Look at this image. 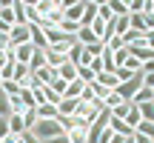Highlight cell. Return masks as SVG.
Returning a JSON list of instances; mask_svg holds the SVG:
<instances>
[{"instance_id":"cell-9","label":"cell","mask_w":154,"mask_h":143,"mask_svg":"<svg viewBox=\"0 0 154 143\" xmlns=\"http://www.w3.org/2000/svg\"><path fill=\"white\" fill-rule=\"evenodd\" d=\"M69 140H72V143H86V135H88V126H86V123H77L74 120V126L72 129H69Z\"/></svg>"},{"instance_id":"cell-53","label":"cell","mask_w":154,"mask_h":143,"mask_svg":"<svg viewBox=\"0 0 154 143\" xmlns=\"http://www.w3.org/2000/svg\"><path fill=\"white\" fill-rule=\"evenodd\" d=\"M0 86H3V80H0Z\"/></svg>"},{"instance_id":"cell-31","label":"cell","mask_w":154,"mask_h":143,"mask_svg":"<svg viewBox=\"0 0 154 143\" xmlns=\"http://www.w3.org/2000/svg\"><path fill=\"white\" fill-rule=\"evenodd\" d=\"M0 92H3L6 97H14V94H20V86H17L14 80H6L3 86H0Z\"/></svg>"},{"instance_id":"cell-47","label":"cell","mask_w":154,"mask_h":143,"mask_svg":"<svg viewBox=\"0 0 154 143\" xmlns=\"http://www.w3.org/2000/svg\"><path fill=\"white\" fill-rule=\"evenodd\" d=\"M0 143H23V138H20V135H6Z\"/></svg>"},{"instance_id":"cell-50","label":"cell","mask_w":154,"mask_h":143,"mask_svg":"<svg viewBox=\"0 0 154 143\" xmlns=\"http://www.w3.org/2000/svg\"><path fill=\"white\" fill-rule=\"evenodd\" d=\"M146 46H149V49H154V32L146 34Z\"/></svg>"},{"instance_id":"cell-52","label":"cell","mask_w":154,"mask_h":143,"mask_svg":"<svg viewBox=\"0 0 154 143\" xmlns=\"http://www.w3.org/2000/svg\"><path fill=\"white\" fill-rule=\"evenodd\" d=\"M123 143H134V138H126V140H123Z\"/></svg>"},{"instance_id":"cell-17","label":"cell","mask_w":154,"mask_h":143,"mask_svg":"<svg viewBox=\"0 0 154 143\" xmlns=\"http://www.w3.org/2000/svg\"><path fill=\"white\" fill-rule=\"evenodd\" d=\"M77 43H83V46H91V43H97V34H94L88 26H80V32H77Z\"/></svg>"},{"instance_id":"cell-44","label":"cell","mask_w":154,"mask_h":143,"mask_svg":"<svg viewBox=\"0 0 154 143\" xmlns=\"http://www.w3.org/2000/svg\"><path fill=\"white\" fill-rule=\"evenodd\" d=\"M111 138H114V132H111V129H103V135H100L97 143H111Z\"/></svg>"},{"instance_id":"cell-30","label":"cell","mask_w":154,"mask_h":143,"mask_svg":"<svg viewBox=\"0 0 154 143\" xmlns=\"http://www.w3.org/2000/svg\"><path fill=\"white\" fill-rule=\"evenodd\" d=\"M137 135H146V138H151V140H154V120H140Z\"/></svg>"},{"instance_id":"cell-24","label":"cell","mask_w":154,"mask_h":143,"mask_svg":"<svg viewBox=\"0 0 154 143\" xmlns=\"http://www.w3.org/2000/svg\"><path fill=\"white\" fill-rule=\"evenodd\" d=\"M86 89V83H80V80H74V83H69V89H66V94L63 97H74V100H80V92Z\"/></svg>"},{"instance_id":"cell-11","label":"cell","mask_w":154,"mask_h":143,"mask_svg":"<svg viewBox=\"0 0 154 143\" xmlns=\"http://www.w3.org/2000/svg\"><path fill=\"white\" fill-rule=\"evenodd\" d=\"M0 20L6 23V26L14 29L17 20H14V11H11V0H0Z\"/></svg>"},{"instance_id":"cell-6","label":"cell","mask_w":154,"mask_h":143,"mask_svg":"<svg viewBox=\"0 0 154 143\" xmlns=\"http://www.w3.org/2000/svg\"><path fill=\"white\" fill-rule=\"evenodd\" d=\"M77 109H80V100H74V97H63L57 103V115L60 117H74Z\"/></svg>"},{"instance_id":"cell-1","label":"cell","mask_w":154,"mask_h":143,"mask_svg":"<svg viewBox=\"0 0 154 143\" xmlns=\"http://www.w3.org/2000/svg\"><path fill=\"white\" fill-rule=\"evenodd\" d=\"M34 135H37L43 143H49L51 138H57V135H63V126L57 120H37L34 123V129H32Z\"/></svg>"},{"instance_id":"cell-8","label":"cell","mask_w":154,"mask_h":143,"mask_svg":"<svg viewBox=\"0 0 154 143\" xmlns=\"http://www.w3.org/2000/svg\"><path fill=\"white\" fill-rule=\"evenodd\" d=\"M34 52H37V49H34L32 43H23V46H17V49H14V60L23 63V66H29L32 57H34Z\"/></svg>"},{"instance_id":"cell-25","label":"cell","mask_w":154,"mask_h":143,"mask_svg":"<svg viewBox=\"0 0 154 143\" xmlns=\"http://www.w3.org/2000/svg\"><path fill=\"white\" fill-rule=\"evenodd\" d=\"M109 6H111V11H114V17L128 14V3H126V0H109Z\"/></svg>"},{"instance_id":"cell-46","label":"cell","mask_w":154,"mask_h":143,"mask_svg":"<svg viewBox=\"0 0 154 143\" xmlns=\"http://www.w3.org/2000/svg\"><path fill=\"white\" fill-rule=\"evenodd\" d=\"M91 72H94V75L103 72V60H100V57H94V60H91Z\"/></svg>"},{"instance_id":"cell-4","label":"cell","mask_w":154,"mask_h":143,"mask_svg":"<svg viewBox=\"0 0 154 143\" xmlns=\"http://www.w3.org/2000/svg\"><path fill=\"white\" fill-rule=\"evenodd\" d=\"M23 43H32V37H29V26H14L9 32V46L17 49V46H23Z\"/></svg>"},{"instance_id":"cell-21","label":"cell","mask_w":154,"mask_h":143,"mask_svg":"<svg viewBox=\"0 0 154 143\" xmlns=\"http://www.w3.org/2000/svg\"><path fill=\"white\" fill-rule=\"evenodd\" d=\"M97 17H100L103 23H111V20H114V11H111L109 0H103V3H100V9H97Z\"/></svg>"},{"instance_id":"cell-3","label":"cell","mask_w":154,"mask_h":143,"mask_svg":"<svg viewBox=\"0 0 154 143\" xmlns=\"http://www.w3.org/2000/svg\"><path fill=\"white\" fill-rule=\"evenodd\" d=\"M29 37H32V46H34V49H40V52L49 49V40H46L43 26H37V23H29Z\"/></svg>"},{"instance_id":"cell-18","label":"cell","mask_w":154,"mask_h":143,"mask_svg":"<svg viewBox=\"0 0 154 143\" xmlns=\"http://www.w3.org/2000/svg\"><path fill=\"white\" fill-rule=\"evenodd\" d=\"M63 63H69V57H63V55H57V52L46 49V66H51V69H60Z\"/></svg>"},{"instance_id":"cell-38","label":"cell","mask_w":154,"mask_h":143,"mask_svg":"<svg viewBox=\"0 0 154 143\" xmlns=\"http://www.w3.org/2000/svg\"><path fill=\"white\" fill-rule=\"evenodd\" d=\"M128 109H131V103H128V100H126V103H120V106H117V109H111V115H114V117H120V120H126Z\"/></svg>"},{"instance_id":"cell-43","label":"cell","mask_w":154,"mask_h":143,"mask_svg":"<svg viewBox=\"0 0 154 143\" xmlns=\"http://www.w3.org/2000/svg\"><path fill=\"white\" fill-rule=\"evenodd\" d=\"M6 135H11L9 132V117H0V140H3Z\"/></svg>"},{"instance_id":"cell-22","label":"cell","mask_w":154,"mask_h":143,"mask_svg":"<svg viewBox=\"0 0 154 143\" xmlns=\"http://www.w3.org/2000/svg\"><path fill=\"white\" fill-rule=\"evenodd\" d=\"M57 29H60V32L66 34V37H77V32H80V23H72V20H63V23H60V26H57Z\"/></svg>"},{"instance_id":"cell-41","label":"cell","mask_w":154,"mask_h":143,"mask_svg":"<svg viewBox=\"0 0 154 143\" xmlns=\"http://www.w3.org/2000/svg\"><path fill=\"white\" fill-rule=\"evenodd\" d=\"M117 77H120V83H128V80H134V72H128V69H117Z\"/></svg>"},{"instance_id":"cell-26","label":"cell","mask_w":154,"mask_h":143,"mask_svg":"<svg viewBox=\"0 0 154 143\" xmlns=\"http://www.w3.org/2000/svg\"><path fill=\"white\" fill-rule=\"evenodd\" d=\"M106 49H111V52H123V49H128V46L123 43V37H117V34H111V37L106 40Z\"/></svg>"},{"instance_id":"cell-12","label":"cell","mask_w":154,"mask_h":143,"mask_svg":"<svg viewBox=\"0 0 154 143\" xmlns=\"http://www.w3.org/2000/svg\"><path fill=\"white\" fill-rule=\"evenodd\" d=\"M97 83L114 92V89L120 86V77H117V72H100V75H97Z\"/></svg>"},{"instance_id":"cell-48","label":"cell","mask_w":154,"mask_h":143,"mask_svg":"<svg viewBox=\"0 0 154 143\" xmlns=\"http://www.w3.org/2000/svg\"><path fill=\"white\" fill-rule=\"evenodd\" d=\"M49 143H72V140H69V135L63 132V135H57V138H51Z\"/></svg>"},{"instance_id":"cell-36","label":"cell","mask_w":154,"mask_h":143,"mask_svg":"<svg viewBox=\"0 0 154 143\" xmlns=\"http://www.w3.org/2000/svg\"><path fill=\"white\" fill-rule=\"evenodd\" d=\"M103 49H106V43H100V40H97V43L86 46V55H88V57L94 60V57H100V55H103Z\"/></svg>"},{"instance_id":"cell-23","label":"cell","mask_w":154,"mask_h":143,"mask_svg":"<svg viewBox=\"0 0 154 143\" xmlns=\"http://www.w3.org/2000/svg\"><path fill=\"white\" fill-rule=\"evenodd\" d=\"M149 100H154V92L143 86V89H140V92H137V94L131 97V103H134V106H140V103H149Z\"/></svg>"},{"instance_id":"cell-15","label":"cell","mask_w":154,"mask_h":143,"mask_svg":"<svg viewBox=\"0 0 154 143\" xmlns=\"http://www.w3.org/2000/svg\"><path fill=\"white\" fill-rule=\"evenodd\" d=\"M9 132H11V135H23V132H29L26 123H23V115H9Z\"/></svg>"},{"instance_id":"cell-7","label":"cell","mask_w":154,"mask_h":143,"mask_svg":"<svg viewBox=\"0 0 154 143\" xmlns=\"http://www.w3.org/2000/svg\"><path fill=\"white\" fill-rule=\"evenodd\" d=\"M97 9H100V0H86V9H83L80 26H91L94 17H97Z\"/></svg>"},{"instance_id":"cell-34","label":"cell","mask_w":154,"mask_h":143,"mask_svg":"<svg viewBox=\"0 0 154 143\" xmlns=\"http://www.w3.org/2000/svg\"><path fill=\"white\" fill-rule=\"evenodd\" d=\"M137 109H140V115H143V120H154V100H149V103H140Z\"/></svg>"},{"instance_id":"cell-42","label":"cell","mask_w":154,"mask_h":143,"mask_svg":"<svg viewBox=\"0 0 154 143\" xmlns=\"http://www.w3.org/2000/svg\"><path fill=\"white\" fill-rule=\"evenodd\" d=\"M20 138H23V143H43V140H40V138H37L34 132H23Z\"/></svg>"},{"instance_id":"cell-5","label":"cell","mask_w":154,"mask_h":143,"mask_svg":"<svg viewBox=\"0 0 154 143\" xmlns=\"http://www.w3.org/2000/svg\"><path fill=\"white\" fill-rule=\"evenodd\" d=\"M83 9H86V0H66V20H72V23H80V17H83Z\"/></svg>"},{"instance_id":"cell-16","label":"cell","mask_w":154,"mask_h":143,"mask_svg":"<svg viewBox=\"0 0 154 143\" xmlns=\"http://www.w3.org/2000/svg\"><path fill=\"white\" fill-rule=\"evenodd\" d=\"M34 77H37V80L43 83V86H49V83L57 77V69H51V66H43V69H37V72H34Z\"/></svg>"},{"instance_id":"cell-14","label":"cell","mask_w":154,"mask_h":143,"mask_svg":"<svg viewBox=\"0 0 154 143\" xmlns=\"http://www.w3.org/2000/svg\"><path fill=\"white\" fill-rule=\"evenodd\" d=\"M37 120H57V106L54 103L37 106Z\"/></svg>"},{"instance_id":"cell-19","label":"cell","mask_w":154,"mask_h":143,"mask_svg":"<svg viewBox=\"0 0 154 143\" xmlns=\"http://www.w3.org/2000/svg\"><path fill=\"white\" fill-rule=\"evenodd\" d=\"M54 3L57 0H34V9H37L40 17H49L51 11H54Z\"/></svg>"},{"instance_id":"cell-51","label":"cell","mask_w":154,"mask_h":143,"mask_svg":"<svg viewBox=\"0 0 154 143\" xmlns=\"http://www.w3.org/2000/svg\"><path fill=\"white\" fill-rule=\"evenodd\" d=\"M126 138H120V135H114V138H111V143H123Z\"/></svg>"},{"instance_id":"cell-55","label":"cell","mask_w":154,"mask_h":143,"mask_svg":"<svg viewBox=\"0 0 154 143\" xmlns=\"http://www.w3.org/2000/svg\"><path fill=\"white\" fill-rule=\"evenodd\" d=\"M151 143H154V140H151Z\"/></svg>"},{"instance_id":"cell-54","label":"cell","mask_w":154,"mask_h":143,"mask_svg":"<svg viewBox=\"0 0 154 143\" xmlns=\"http://www.w3.org/2000/svg\"><path fill=\"white\" fill-rule=\"evenodd\" d=\"M151 92H154V89H151Z\"/></svg>"},{"instance_id":"cell-40","label":"cell","mask_w":154,"mask_h":143,"mask_svg":"<svg viewBox=\"0 0 154 143\" xmlns=\"http://www.w3.org/2000/svg\"><path fill=\"white\" fill-rule=\"evenodd\" d=\"M9 115H11V109H9V97L0 92V117H9Z\"/></svg>"},{"instance_id":"cell-32","label":"cell","mask_w":154,"mask_h":143,"mask_svg":"<svg viewBox=\"0 0 154 143\" xmlns=\"http://www.w3.org/2000/svg\"><path fill=\"white\" fill-rule=\"evenodd\" d=\"M9 109H11V115H23V112H26V106H23L20 94H14V97H9Z\"/></svg>"},{"instance_id":"cell-28","label":"cell","mask_w":154,"mask_h":143,"mask_svg":"<svg viewBox=\"0 0 154 143\" xmlns=\"http://www.w3.org/2000/svg\"><path fill=\"white\" fill-rule=\"evenodd\" d=\"M120 103H126V100H123V97H120V94H117V92H111L109 97L103 100V109H109V112H111V109H117V106H120Z\"/></svg>"},{"instance_id":"cell-33","label":"cell","mask_w":154,"mask_h":143,"mask_svg":"<svg viewBox=\"0 0 154 143\" xmlns=\"http://www.w3.org/2000/svg\"><path fill=\"white\" fill-rule=\"evenodd\" d=\"M23 123H26V129L32 132L34 123H37V109H26V112H23Z\"/></svg>"},{"instance_id":"cell-39","label":"cell","mask_w":154,"mask_h":143,"mask_svg":"<svg viewBox=\"0 0 154 143\" xmlns=\"http://www.w3.org/2000/svg\"><path fill=\"white\" fill-rule=\"evenodd\" d=\"M49 86H51V89H54V92L63 97V94H66V89H69V83H66V80H60V77H54V80H51Z\"/></svg>"},{"instance_id":"cell-35","label":"cell","mask_w":154,"mask_h":143,"mask_svg":"<svg viewBox=\"0 0 154 143\" xmlns=\"http://www.w3.org/2000/svg\"><path fill=\"white\" fill-rule=\"evenodd\" d=\"M43 97H46V103H54V106H57V103L63 100V97H60V94H57V92H54L51 86H43Z\"/></svg>"},{"instance_id":"cell-20","label":"cell","mask_w":154,"mask_h":143,"mask_svg":"<svg viewBox=\"0 0 154 143\" xmlns=\"http://www.w3.org/2000/svg\"><path fill=\"white\" fill-rule=\"evenodd\" d=\"M140 120H143V115H140V109H137V106L131 103V109H128V115H126V123H128V126L134 129V132H137V126H140Z\"/></svg>"},{"instance_id":"cell-45","label":"cell","mask_w":154,"mask_h":143,"mask_svg":"<svg viewBox=\"0 0 154 143\" xmlns=\"http://www.w3.org/2000/svg\"><path fill=\"white\" fill-rule=\"evenodd\" d=\"M143 86H146V89H154V72L143 75Z\"/></svg>"},{"instance_id":"cell-49","label":"cell","mask_w":154,"mask_h":143,"mask_svg":"<svg viewBox=\"0 0 154 143\" xmlns=\"http://www.w3.org/2000/svg\"><path fill=\"white\" fill-rule=\"evenodd\" d=\"M134 143H151V138H146V135H137V132H134Z\"/></svg>"},{"instance_id":"cell-29","label":"cell","mask_w":154,"mask_h":143,"mask_svg":"<svg viewBox=\"0 0 154 143\" xmlns=\"http://www.w3.org/2000/svg\"><path fill=\"white\" fill-rule=\"evenodd\" d=\"M46 66V52H34V57H32V63H29V69H32V72H37V69H43Z\"/></svg>"},{"instance_id":"cell-37","label":"cell","mask_w":154,"mask_h":143,"mask_svg":"<svg viewBox=\"0 0 154 143\" xmlns=\"http://www.w3.org/2000/svg\"><path fill=\"white\" fill-rule=\"evenodd\" d=\"M94 100H97V94H94V89L91 86H86L80 92V103H94Z\"/></svg>"},{"instance_id":"cell-2","label":"cell","mask_w":154,"mask_h":143,"mask_svg":"<svg viewBox=\"0 0 154 143\" xmlns=\"http://www.w3.org/2000/svg\"><path fill=\"white\" fill-rule=\"evenodd\" d=\"M140 89H143V75H137L134 80H128V83H120V86H117L114 92L120 94L123 100H128V103H131V97H134V94L140 92Z\"/></svg>"},{"instance_id":"cell-13","label":"cell","mask_w":154,"mask_h":143,"mask_svg":"<svg viewBox=\"0 0 154 143\" xmlns=\"http://www.w3.org/2000/svg\"><path fill=\"white\" fill-rule=\"evenodd\" d=\"M57 77L66 80V83H74L77 80V66H74V63H63V66L57 69Z\"/></svg>"},{"instance_id":"cell-10","label":"cell","mask_w":154,"mask_h":143,"mask_svg":"<svg viewBox=\"0 0 154 143\" xmlns=\"http://www.w3.org/2000/svg\"><path fill=\"white\" fill-rule=\"evenodd\" d=\"M11 11H14L17 26H29V17H26V0H11Z\"/></svg>"},{"instance_id":"cell-27","label":"cell","mask_w":154,"mask_h":143,"mask_svg":"<svg viewBox=\"0 0 154 143\" xmlns=\"http://www.w3.org/2000/svg\"><path fill=\"white\" fill-rule=\"evenodd\" d=\"M20 100L26 109H37V103H34V92L32 89H20Z\"/></svg>"}]
</instances>
